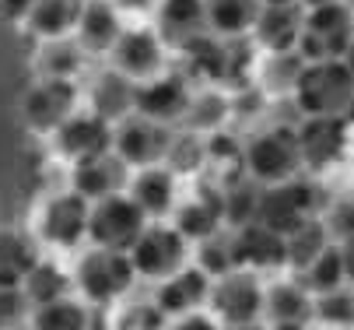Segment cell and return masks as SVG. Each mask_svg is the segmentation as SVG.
<instances>
[{
    "label": "cell",
    "mask_w": 354,
    "mask_h": 330,
    "mask_svg": "<svg viewBox=\"0 0 354 330\" xmlns=\"http://www.w3.org/2000/svg\"><path fill=\"white\" fill-rule=\"evenodd\" d=\"M291 88H295L298 109L306 116H344L354 106V77L344 60L301 64Z\"/></svg>",
    "instance_id": "obj_1"
},
{
    "label": "cell",
    "mask_w": 354,
    "mask_h": 330,
    "mask_svg": "<svg viewBox=\"0 0 354 330\" xmlns=\"http://www.w3.org/2000/svg\"><path fill=\"white\" fill-rule=\"evenodd\" d=\"M133 281H137V274H133L130 257L120 250H102V246L88 250L74 271V285L95 306H109V302L123 299L133 288Z\"/></svg>",
    "instance_id": "obj_2"
},
{
    "label": "cell",
    "mask_w": 354,
    "mask_h": 330,
    "mask_svg": "<svg viewBox=\"0 0 354 330\" xmlns=\"http://www.w3.org/2000/svg\"><path fill=\"white\" fill-rule=\"evenodd\" d=\"M319 211V190L306 179H288V183H270L260 190V201H257V218L281 235L295 232L306 218H316Z\"/></svg>",
    "instance_id": "obj_3"
},
{
    "label": "cell",
    "mask_w": 354,
    "mask_h": 330,
    "mask_svg": "<svg viewBox=\"0 0 354 330\" xmlns=\"http://www.w3.org/2000/svg\"><path fill=\"white\" fill-rule=\"evenodd\" d=\"M144 225H147V214L127 194H113V197H102V201H91L88 239L102 250L127 253L137 243V235L144 232Z\"/></svg>",
    "instance_id": "obj_4"
},
{
    "label": "cell",
    "mask_w": 354,
    "mask_h": 330,
    "mask_svg": "<svg viewBox=\"0 0 354 330\" xmlns=\"http://www.w3.org/2000/svg\"><path fill=\"white\" fill-rule=\"evenodd\" d=\"M207 306L214 309V320H221V327L257 323L263 316V285H260L257 271L235 267L214 277L211 292H207Z\"/></svg>",
    "instance_id": "obj_5"
},
{
    "label": "cell",
    "mask_w": 354,
    "mask_h": 330,
    "mask_svg": "<svg viewBox=\"0 0 354 330\" xmlns=\"http://www.w3.org/2000/svg\"><path fill=\"white\" fill-rule=\"evenodd\" d=\"M127 257H130L137 277L165 281L179 267H186L189 243L183 239L172 225H144V232L137 235V243L127 250Z\"/></svg>",
    "instance_id": "obj_6"
},
{
    "label": "cell",
    "mask_w": 354,
    "mask_h": 330,
    "mask_svg": "<svg viewBox=\"0 0 354 330\" xmlns=\"http://www.w3.org/2000/svg\"><path fill=\"white\" fill-rule=\"evenodd\" d=\"M245 172L257 183H288L298 176L301 169V155H298V137L291 127H274L267 134H260L242 155Z\"/></svg>",
    "instance_id": "obj_7"
},
{
    "label": "cell",
    "mask_w": 354,
    "mask_h": 330,
    "mask_svg": "<svg viewBox=\"0 0 354 330\" xmlns=\"http://www.w3.org/2000/svg\"><path fill=\"white\" fill-rule=\"evenodd\" d=\"M88 211H91V201H84L77 190L49 197L39 214L42 243L57 250H74L81 239H88Z\"/></svg>",
    "instance_id": "obj_8"
},
{
    "label": "cell",
    "mask_w": 354,
    "mask_h": 330,
    "mask_svg": "<svg viewBox=\"0 0 354 330\" xmlns=\"http://www.w3.org/2000/svg\"><path fill=\"white\" fill-rule=\"evenodd\" d=\"M74 102H77V88L71 77H42L35 88H28L21 113L35 134H53L74 113Z\"/></svg>",
    "instance_id": "obj_9"
},
{
    "label": "cell",
    "mask_w": 354,
    "mask_h": 330,
    "mask_svg": "<svg viewBox=\"0 0 354 330\" xmlns=\"http://www.w3.org/2000/svg\"><path fill=\"white\" fill-rule=\"evenodd\" d=\"M295 137H298L301 165L326 169L340 162L347 152V120L344 116H306V123L295 130Z\"/></svg>",
    "instance_id": "obj_10"
},
{
    "label": "cell",
    "mask_w": 354,
    "mask_h": 330,
    "mask_svg": "<svg viewBox=\"0 0 354 330\" xmlns=\"http://www.w3.org/2000/svg\"><path fill=\"white\" fill-rule=\"evenodd\" d=\"M232 243V260L242 271H274L288 267V250H284V235L260 225V221H245L228 235Z\"/></svg>",
    "instance_id": "obj_11"
},
{
    "label": "cell",
    "mask_w": 354,
    "mask_h": 330,
    "mask_svg": "<svg viewBox=\"0 0 354 330\" xmlns=\"http://www.w3.org/2000/svg\"><path fill=\"white\" fill-rule=\"evenodd\" d=\"M169 140H172V134L165 130V123L144 120V116H133V120H127L120 130H113V148H116V155H120L127 165H137V169L162 165Z\"/></svg>",
    "instance_id": "obj_12"
},
{
    "label": "cell",
    "mask_w": 354,
    "mask_h": 330,
    "mask_svg": "<svg viewBox=\"0 0 354 330\" xmlns=\"http://www.w3.org/2000/svg\"><path fill=\"white\" fill-rule=\"evenodd\" d=\"M53 134H57V152L71 162L113 152V123H106L95 113H71Z\"/></svg>",
    "instance_id": "obj_13"
},
{
    "label": "cell",
    "mask_w": 354,
    "mask_h": 330,
    "mask_svg": "<svg viewBox=\"0 0 354 330\" xmlns=\"http://www.w3.org/2000/svg\"><path fill=\"white\" fill-rule=\"evenodd\" d=\"M74 190L84 201H102L113 194H127L130 186V165L116 155V152H102V155H91L74 162Z\"/></svg>",
    "instance_id": "obj_14"
},
{
    "label": "cell",
    "mask_w": 354,
    "mask_h": 330,
    "mask_svg": "<svg viewBox=\"0 0 354 330\" xmlns=\"http://www.w3.org/2000/svg\"><path fill=\"white\" fill-rule=\"evenodd\" d=\"M113 60L116 71L130 81H151L162 71V39L147 28H130L120 32L113 42Z\"/></svg>",
    "instance_id": "obj_15"
},
{
    "label": "cell",
    "mask_w": 354,
    "mask_h": 330,
    "mask_svg": "<svg viewBox=\"0 0 354 330\" xmlns=\"http://www.w3.org/2000/svg\"><path fill=\"white\" fill-rule=\"evenodd\" d=\"M189 102V88L179 74L169 77H151L147 84H137V95H133V109L144 120H155V123H172L186 113Z\"/></svg>",
    "instance_id": "obj_16"
},
{
    "label": "cell",
    "mask_w": 354,
    "mask_h": 330,
    "mask_svg": "<svg viewBox=\"0 0 354 330\" xmlns=\"http://www.w3.org/2000/svg\"><path fill=\"white\" fill-rule=\"evenodd\" d=\"M207 292H211V277L200 271V267H179L176 274H169L158 292H155V306L165 313V316H186V313H196L200 306L207 302Z\"/></svg>",
    "instance_id": "obj_17"
},
{
    "label": "cell",
    "mask_w": 354,
    "mask_h": 330,
    "mask_svg": "<svg viewBox=\"0 0 354 330\" xmlns=\"http://www.w3.org/2000/svg\"><path fill=\"white\" fill-rule=\"evenodd\" d=\"M306 21H301V28L313 32L319 42H323V53L326 60H340L347 42L354 35V15L347 11L344 0H326V4L319 8H306Z\"/></svg>",
    "instance_id": "obj_18"
},
{
    "label": "cell",
    "mask_w": 354,
    "mask_h": 330,
    "mask_svg": "<svg viewBox=\"0 0 354 330\" xmlns=\"http://www.w3.org/2000/svg\"><path fill=\"white\" fill-rule=\"evenodd\" d=\"M225 225V211H221V190H211V186H204L189 204H183L176 211V221L172 228L183 235L186 243H204L211 239V235H218Z\"/></svg>",
    "instance_id": "obj_19"
},
{
    "label": "cell",
    "mask_w": 354,
    "mask_h": 330,
    "mask_svg": "<svg viewBox=\"0 0 354 330\" xmlns=\"http://www.w3.org/2000/svg\"><path fill=\"white\" fill-rule=\"evenodd\" d=\"M127 197L147 214V218H165L176 208V176L165 165H147L140 169L130 186H127Z\"/></svg>",
    "instance_id": "obj_20"
},
{
    "label": "cell",
    "mask_w": 354,
    "mask_h": 330,
    "mask_svg": "<svg viewBox=\"0 0 354 330\" xmlns=\"http://www.w3.org/2000/svg\"><path fill=\"white\" fill-rule=\"evenodd\" d=\"M301 21H306L301 4H263L257 21H252V32L270 53H291L301 32Z\"/></svg>",
    "instance_id": "obj_21"
},
{
    "label": "cell",
    "mask_w": 354,
    "mask_h": 330,
    "mask_svg": "<svg viewBox=\"0 0 354 330\" xmlns=\"http://www.w3.org/2000/svg\"><path fill=\"white\" fill-rule=\"evenodd\" d=\"M74 28H77V39H81V46H84L88 53L113 50V42L123 32L120 15H116V4H109V0H84Z\"/></svg>",
    "instance_id": "obj_22"
},
{
    "label": "cell",
    "mask_w": 354,
    "mask_h": 330,
    "mask_svg": "<svg viewBox=\"0 0 354 330\" xmlns=\"http://www.w3.org/2000/svg\"><path fill=\"white\" fill-rule=\"evenodd\" d=\"M263 316L274 327H306L313 320V295L298 281H274L263 288Z\"/></svg>",
    "instance_id": "obj_23"
},
{
    "label": "cell",
    "mask_w": 354,
    "mask_h": 330,
    "mask_svg": "<svg viewBox=\"0 0 354 330\" xmlns=\"http://www.w3.org/2000/svg\"><path fill=\"white\" fill-rule=\"evenodd\" d=\"M260 0H204V21L221 39H239L252 28L260 15Z\"/></svg>",
    "instance_id": "obj_24"
},
{
    "label": "cell",
    "mask_w": 354,
    "mask_h": 330,
    "mask_svg": "<svg viewBox=\"0 0 354 330\" xmlns=\"http://www.w3.org/2000/svg\"><path fill=\"white\" fill-rule=\"evenodd\" d=\"M133 95H137V81L123 77L120 71L102 74V77L95 81V91H91L95 116H102L106 123L123 120L127 113H133Z\"/></svg>",
    "instance_id": "obj_25"
},
{
    "label": "cell",
    "mask_w": 354,
    "mask_h": 330,
    "mask_svg": "<svg viewBox=\"0 0 354 330\" xmlns=\"http://www.w3.org/2000/svg\"><path fill=\"white\" fill-rule=\"evenodd\" d=\"M81 15V0H35V8L25 15L28 28L42 39H64Z\"/></svg>",
    "instance_id": "obj_26"
},
{
    "label": "cell",
    "mask_w": 354,
    "mask_h": 330,
    "mask_svg": "<svg viewBox=\"0 0 354 330\" xmlns=\"http://www.w3.org/2000/svg\"><path fill=\"white\" fill-rule=\"evenodd\" d=\"M179 46L189 53L193 67H196L200 74H204V77H214V81L232 77V50L221 42V35L196 32V35H189V39H186V42H179Z\"/></svg>",
    "instance_id": "obj_27"
},
{
    "label": "cell",
    "mask_w": 354,
    "mask_h": 330,
    "mask_svg": "<svg viewBox=\"0 0 354 330\" xmlns=\"http://www.w3.org/2000/svg\"><path fill=\"white\" fill-rule=\"evenodd\" d=\"M39 264L35 246L18 232H0V288H21L25 274Z\"/></svg>",
    "instance_id": "obj_28"
},
{
    "label": "cell",
    "mask_w": 354,
    "mask_h": 330,
    "mask_svg": "<svg viewBox=\"0 0 354 330\" xmlns=\"http://www.w3.org/2000/svg\"><path fill=\"white\" fill-rule=\"evenodd\" d=\"M295 281H298V285L306 288L313 299H316V295H326V292H333V288H340L347 277H344V260H340L337 243H330L309 267L295 271Z\"/></svg>",
    "instance_id": "obj_29"
},
{
    "label": "cell",
    "mask_w": 354,
    "mask_h": 330,
    "mask_svg": "<svg viewBox=\"0 0 354 330\" xmlns=\"http://www.w3.org/2000/svg\"><path fill=\"white\" fill-rule=\"evenodd\" d=\"M330 246V235H326V228H323V221H319V214L316 218H306L295 232H288L284 235V250H288V267L291 271H301V267H309L323 250Z\"/></svg>",
    "instance_id": "obj_30"
},
{
    "label": "cell",
    "mask_w": 354,
    "mask_h": 330,
    "mask_svg": "<svg viewBox=\"0 0 354 330\" xmlns=\"http://www.w3.org/2000/svg\"><path fill=\"white\" fill-rule=\"evenodd\" d=\"M71 285H74V281H71L57 264L39 260V264L25 274V281H21V295H25V302H32V306H46V302H57V299L71 295Z\"/></svg>",
    "instance_id": "obj_31"
},
{
    "label": "cell",
    "mask_w": 354,
    "mask_h": 330,
    "mask_svg": "<svg viewBox=\"0 0 354 330\" xmlns=\"http://www.w3.org/2000/svg\"><path fill=\"white\" fill-rule=\"evenodd\" d=\"M158 25L169 42H186L204 25V0H165Z\"/></svg>",
    "instance_id": "obj_32"
},
{
    "label": "cell",
    "mask_w": 354,
    "mask_h": 330,
    "mask_svg": "<svg viewBox=\"0 0 354 330\" xmlns=\"http://www.w3.org/2000/svg\"><path fill=\"white\" fill-rule=\"evenodd\" d=\"M32 330H88V309L71 295H64L57 302H46V306H35Z\"/></svg>",
    "instance_id": "obj_33"
},
{
    "label": "cell",
    "mask_w": 354,
    "mask_h": 330,
    "mask_svg": "<svg viewBox=\"0 0 354 330\" xmlns=\"http://www.w3.org/2000/svg\"><path fill=\"white\" fill-rule=\"evenodd\" d=\"M204 162H207V148H204V140H200L193 130L172 137V140H169V148H165V158H162V165H165L172 176L196 172Z\"/></svg>",
    "instance_id": "obj_34"
},
{
    "label": "cell",
    "mask_w": 354,
    "mask_h": 330,
    "mask_svg": "<svg viewBox=\"0 0 354 330\" xmlns=\"http://www.w3.org/2000/svg\"><path fill=\"white\" fill-rule=\"evenodd\" d=\"M257 201H260V190L249 186V179H239L232 186L221 190V211H225V225L239 228L245 221L257 218Z\"/></svg>",
    "instance_id": "obj_35"
},
{
    "label": "cell",
    "mask_w": 354,
    "mask_h": 330,
    "mask_svg": "<svg viewBox=\"0 0 354 330\" xmlns=\"http://www.w3.org/2000/svg\"><path fill=\"white\" fill-rule=\"evenodd\" d=\"M183 116H186L193 134L196 130H218L221 120L228 116V99L218 95V91H200V95H189Z\"/></svg>",
    "instance_id": "obj_36"
},
{
    "label": "cell",
    "mask_w": 354,
    "mask_h": 330,
    "mask_svg": "<svg viewBox=\"0 0 354 330\" xmlns=\"http://www.w3.org/2000/svg\"><path fill=\"white\" fill-rule=\"evenodd\" d=\"M313 316H319L330 327H354V292H347L340 285L326 295H316L313 299Z\"/></svg>",
    "instance_id": "obj_37"
},
{
    "label": "cell",
    "mask_w": 354,
    "mask_h": 330,
    "mask_svg": "<svg viewBox=\"0 0 354 330\" xmlns=\"http://www.w3.org/2000/svg\"><path fill=\"white\" fill-rule=\"evenodd\" d=\"M196 267L204 271L211 281H214V277H221V274H228V271H235V260H232V243L225 239L221 232H218V235H211V239H204V243H200Z\"/></svg>",
    "instance_id": "obj_38"
},
{
    "label": "cell",
    "mask_w": 354,
    "mask_h": 330,
    "mask_svg": "<svg viewBox=\"0 0 354 330\" xmlns=\"http://www.w3.org/2000/svg\"><path fill=\"white\" fill-rule=\"evenodd\" d=\"M77 67V46L64 42V39H49V46L42 50V71L46 77H71Z\"/></svg>",
    "instance_id": "obj_39"
},
{
    "label": "cell",
    "mask_w": 354,
    "mask_h": 330,
    "mask_svg": "<svg viewBox=\"0 0 354 330\" xmlns=\"http://www.w3.org/2000/svg\"><path fill=\"white\" fill-rule=\"evenodd\" d=\"M319 221L330 235V243H344L347 235H354V201H333Z\"/></svg>",
    "instance_id": "obj_40"
},
{
    "label": "cell",
    "mask_w": 354,
    "mask_h": 330,
    "mask_svg": "<svg viewBox=\"0 0 354 330\" xmlns=\"http://www.w3.org/2000/svg\"><path fill=\"white\" fill-rule=\"evenodd\" d=\"M116 330H165V313L155 302H144V306H130L120 320Z\"/></svg>",
    "instance_id": "obj_41"
},
{
    "label": "cell",
    "mask_w": 354,
    "mask_h": 330,
    "mask_svg": "<svg viewBox=\"0 0 354 330\" xmlns=\"http://www.w3.org/2000/svg\"><path fill=\"white\" fill-rule=\"evenodd\" d=\"M204 148H207V158H214V162H242V155H245L239 140L221 130H211V140H204Z\"/></svg>",
    "instance_id": "obj_42"
},
{
    "label": "cell",
    "mask_w": 354,
    "mask_h": 330,
    "mask_svg": "<svg viewBox=\"0 0 354 330\" xmlns=\"http://www.w3.org/2000/svg\"><path fill=\"white\" fill-rule=\"evenodd\" d=\"M25 309V295L21 288H0V327L18 320V313Z\"/></svg>",
    "instance_id": "obj_43"
},
{
    "label": "cell",
    "mask_w": 354,
    "mask_h": 330,
    "mask_svg": "<svg viewBox=\"0 0 354 330\" xmlns=\"http://www.w3.org/2000/svg\"><path fill=\"white\" fill-rule=\"evenodd\" d=\"M169 330H221V327L207 313H186V316H176V323Z\"/></svg>",
    "instance_id": "obj_44"
},
{
    "label": "cell",
    "mask_w": 354,
    "mask_h": 330,
    "mask_svg": "<svg viewBox=\"0 0 354 330\" xmlns=\"http://www.w3.org/2000/svg\"><path fill=\"white\" fill-rule=\"evenodd\" d=\"M337 250H340V260H344V277L354 281V235H347L344 243H337Z\"/></svg>",
    "instance_id": "obj_45"
},
{
    "label": "cell",
    "mask_w": 354,
    "mask_h": 330,
    "mask_svg": "<svg viewBox=\"0 0 354 330\" xmlns=\"http://www.w3.org/2000/svg\"><path fill=\"white\" fill-rule=\"evenodd\" d=\"M32 8H35V0H0V11L8 18H25Z\"/></svg>",
    "instance_id": "obj_46"
},
{
    "label": "cell",
    "mask_w": 354,
    "mask_h": 330,
    "mask_svg": "<svg viewBox=\"0 0 354 330\" xmlns=\"http://www.w3.org/2000/svg\"><path fill=\"white\" fill-rule=\"evenodd\" d=\"M116 8H123V11H147V8H155V0H116Z\"/></svg>",
    "instance_id": "obj_47"
},
{
    "label": "cell",
    "mask_w": 354,
    "mask_h": 330,
    "mask_svg": "<svg viewBox=\"0 0 354 330\" xmlns=\"http://www.w3.org/2000/svg\"><path fill=\"white\" fill-rule=\"evenodd\" d=\"M344 64H347V71H351V77H354V35H351V42H347V50H344V57H340Z\"/></svg>",
    "instance_id": "obj_48"
},
{
    "label": "cell",
    "mask_w": 354,
    "mask_h": 330,
    "mask_svg": "<svg viewBox=\"0 0 354 330\" xmlns=\"http://www.w3.org/2000/svg\"><path fill=\"white\" fill-rule=\"evenodd\" d=\"M221 330H263V327L257 320V323H235V327H221Z\"/></svg>",
    "instance_id": "obj_49"
},
{
    "label": "cell",
    "mask_w": 354,
    "mask_h": 330,
    "mask_svg": "<svg viewBox=\"0 0 354 330\" xmlns=\"http://www.w3.org/2000/svg\"><path fill=\"white\" fill-rule=\"evenodd\" d=\"M298 4H301V11H306V8H319V4H326V0H298Z\"/></svg>",
    "instance_id": "obj_50"
},
{
    "label": "cell",
    "mask_w": 354,
    "mask_h": 330,
    "mask_svg": "<svg viewBox=\"0 0 354 330\" xmlns=\"http://www.w3.org/2000/svg\"><path fill=\"white\" fill-rule=\"evenodd\" d=\"M260 4H298V0H260Z\"/></svg>",
    "instance_id": "obj_51"
},
{
    "label": "cell",
    "mask_w": 354,
    "mask_h": 330,
    "mask_svg": "<svg viewBox=\"0 0 354 330\" xmlns=\"http://www.w3.org/2000/svg\"><path fill=\"white\" fill-rule=\"evenodd\" d=\"M274 330H306V327H274Z\"/></svg>",
    "instance_id": "obj_52"
},
{
    "label": "cell",
    "mask_w": 354,
    "mask_h": 330,
    "mask_svg": "<svg viewBox=\"0 0 354 330\" xmlns=\"http://www.w3.org/2000/svg\"><path fill=\"white\" fill-rule=\"evenodd\" d=\"M344 4H347V11H351V15H354V0H344Z\"/></svg>",
    "instance_id": "obj_53"
},
{
    "label": "cell",
    "mask_w": 354,
    "mask_h": 330,
    "mask_svg": "<svg viewBox=\"0 0 354 330\" xmlns=\"http://www.w3.org/2000/svg\"><path fill=\"white\" fill-rule=\"evenodd\" d=\"M0 330H4V327H0Z\"/></svg>",
    "instance_id": "obj_54"
}]
</instances>
